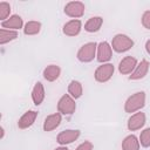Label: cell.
Returning <instances> with one entry per match:
<instances>
[{"instance_id":"obj_4","label":"cell","mask_w":150,"mask_h":150,"mask_svg":"<svg viewBox=\"0 0 150 150\" xmlns=\"http://www.w3.org/2000/svg\"><path fill=\"white\" fill-rule=\"evenodd\" d=\"M76 110V103L75 100L69 95V94H64L61 96V98L57 102V111L61 115H67L70 116L75 112Z\"/></svg>"},{"instance_id":"obj_10","label":"cell","mask_w":150,"mask_h":150,"mask_svg":"<svg viewBox=\"0 0 150 150\" xmlns=\"http://www.w3.org/2000/svg\"><path fill=\"white\" fill-rule=\"evenodd\" d=\"M137 60L136 57L134 56H125L123 57L121 61H120V64H118V71L122 74V75H129L131 74L135 68L137 67Z\"/></svg>"},{"instance_id":"obj_5","label":"cell","mask_w":150,"mask_h":150,"mask_svg":"<svg viewBox=\"0 0 150 150\" xmlns=\"http://www.w3.org/2000/svg\"><path fill=\"white\" fill-rule=\"evenodd\" d=\"M114 71H115V67L112 63H102L101 66H98L94 73V77L97 82L100 83H104V82H108L112 75H114Z\"/></svg>"},{"instance_id":"obj_22","label":"cell","mask_w":150,"mask_h":150,"mask_svg":"<svg viewBox=\"0 0 150 150\" xmlns=\"http://www.w3.org/2000/svg\"><path fill=\"white\" fill-rule=\"evenodd\" d=\"M40 30H41V22L34 21V20L26 22V25L23 27L25 35H36L40 33Z\"/></svg>"},{"instance_id":"obj_26","label":"cell","mask_w":150,"mask_h":150,"mask_svg":"<svg viewBox=\"0 0 150 150\" xmlns=\"http://www.w3.org/2000/svg\"><path fill=\"white\" fill-rule=\"evenodd\" d=\"M94 149V145L90 141H84L83 143H81L75 150H93Z\"/></svg>"},{"instance_id":"obj_20","label":"cell","mask_w":150,"mask_h":150,"mask_svg":"<svg viewBox=\"0 0 150 150\" xmlns=\"http://www.w3.org/2000/svg\"><path fill=\"white\" fill-rule=\"evenodd\" d=\"M68 94H69L74 100L80 98V97L82 96V94H83V87H82L81 82H79V81H76V80H73V81L69 83V86H68Z\"/></svg>"},{"instance_id":"obj_24","label":"cell","mask_w":150,"mask_h":150,"mask_svg":"<svg viewBox=\"0 0 150 150\" xmlns=\"http://www.w3.org/2000/svg\"><path fill=\"white\" fill-rule=\"evenodd\" d=\"M138 139H139V144L143 148H149L150 146V127L149 128H145L141 132Z\"/></svg>"},{"instance_id":"obj_18","label":"cell","mask_w":150,"mask_h":150,"mask_svg":"<svg viewBox=\"0 0 150 150\" xmlns=\"http://www.w3.org/2000/svg\"><path fill=\"white\" fill-rule=\"evenodd\" d=\"M103 25V19L101 16H93L88 19V21L84 23V30L88 33H96L101 29Z\"/></svg>"},{"instance_id":"obj_25","label":"cell","mask_w":150,"mask_h":150,"mask_svg":"<svg viewBox=\"0 0 150 150\" xmlns=\"http://www.w3.org/2000/svg\"><path fill=\"white\" fill-rule=\"evenodd\" d=\"M142 25L144 28L150 29V11H145L142 15Z\"/></svg>"},{"instance_id":"obj_14","label":"cell","mask_w":150,"mask_h":150,"mask_svg":"<svg viewBox=\"0 0 150 150\" xmlns=\"http://www.w3.org/2000/svg\"><path fill=\"white\" fill-rule=\"evenodd\" d=\"M22 27H25L23 26V20L18 14H13L7 20H5V21L1 22V28H5V29L18 30V29H20Z\"/></svg>"},{"instance_id":"obj_28","label":"cell","mask_w":150,"mask_h":150,"mask_svg":"<svg viewBox=\"0 0 150 150\" xmlns=\"http://www.w3.org/2000/svg\"><path fill=\"white\" fill-rule=\"evenodd\" d=\"M55 150H68V148H66L64 145H61V146H59V148H56Z\"/></svg>"},{"instance_id":"obj_8","label":"cell","mask_w":150,"mask_h":150,"mask_svg":"<svg viewBox=\"0 0 150 150\" xmlns=\"http://www.w3.org/2000/svg\"><path fill=\"white\" fill-rule=\"evenodd\" d=\"M81 135V131L77 129H67L61 131L57 136H56V142L60 145H66V144H70L74 141H76Z\"/></svg>"},{"instance_id":"obj_11","label":"cell","mask_w":150,"mask_h":150,"mask_svg":"<svg viewBox=\"0 0 150 150\" xmlns=\"http://www.w3.org/2000/svg\"><path fill=\"white\" fill-rule=\"evenodd\" d=\"M81 29H82V22H81V20L73 19V20H69L68 22H66L63 25L62 32L67 36H76V35L80 34Z\"/></svg>"},{"instance_id":"obj_27","label":"cell","mask_w":150,"mask_h":150,"mask_svg":"<svg viewBox=\"0 0 150 150\" xmlns=\"http://www.w3.org/2000/svg\"><path fill=\"white\" fill-rule=\"evenodd\" d=\"M145 50H146V53L150 55V39L145 42Z\"/></svg>"},{"instance_id":"obj_19","label":"cell","mask_w":150,"mask_h":150,"mask_svg":"<svg viewBox=\"0 0 150 150\" xmlns=\"http://www.w3.org/2000/svg\"><path fill=\"white\" fill-rule=\"evenodd\" d=\"M139 139L135 135H128L122 142V150H139Z\"/></svg>"},{"instance_id":"obj_7","label":"cell","mask_w":150,"mask_h":150,"mask_svg":"<svg viewBox=\"0 0 150 150\" xmlns=\"http://www.w3.org/2000/svg\"><path fill=\"white\" fill-rule=\"evenodd\" d=\"M84 9H86V7H84L83 2H81V1H70L64 6L63 11H64V14L68 15L69 18L77 19V18L83 16Z\"/></svg>"},{"instance_id":"obj_29","label":"cell","mask_w":150,"mask_h":150,"mask_svg":"<svg viewBox=\"0 0 150 150\" xmlns=\"http://www.w3.org/2000/svg\"><path fill=\"white\" fill-rule=\"evenodd\" d=\"M4 136H5V129H4V127H1V136H0V138L2 139Z\"/></svg>"},{"instance_id":"obj_3","label":"cell","mask_w":150,"mask_h":150,"mask_svg":"<svg viewBox=\"0 0 150 150\" xmlns=\"http://www.w3.org/2000/svg\"><path fill=\"white\" fill-rule=\"evenodd\" d=\"M96 52H97V43L96 42H88V43H84L79 49L76 56H77V60L80 62L88 63V62H91L94 60V57L96 56Z\"/></svg>"},{"instance_id":"obj_16","label":"cell","mask_w":150,"mask_h":150,"mask_svg":"<svg viewBox=\"0 0 150 150\" xmlns=\"http://www.w3.org/2000/svg\"><path fill=\"white\" fill-rule=\"evenodd\" d=\"M45 96H46V93H45V87L41 82H36L33 87V90H32V100H33V103L35 105H40L43 100H45Z\"/></svg>"},{"instance_id":"obj_21","label":"cell","mask_w":150,"mask_h":150,"mask_svg":"<svg viewBox=\"0 0 150 150\" xmlns=\"http://www.w3.org/2000/svg\"><path fill=\"white\" fill-rule=\"evenodd\" d=\"M18 36H19L18 30H11V29L1 28L0 29V45H6V43L18 39Z\"/></svg>"},{"instance_id":"obj_12","label":"cell","mask_w":150,"mask_h":150,"mask_svg":"<svg viewBox=\"0 0 150 150\" xmlns=\"http://www.w3.org/2000/svg\"><path fill=\"white\" fill-rule=\"evenodd\" d=\"M149 67H150L149 61L145 60V59H143V60L137 64V67L135 68V70L130 74L129 80H131V81H137V80L143 79V77L148 74V71H149Z\"/></svg>"},{"instance_id":"obj_1","label":"cell","mask_w":150,"mask_h":150,"mask_svg":"<svg viewBox=\"0 0 150 150\" xmlns=\"http://www.w3.org/2000/svg\"><path fill=\"white\" fill-rule=\"evenodd\" d=\"M145 93L144 91H137L129 96L124 103V110L128 114L137 112L145 105Z\"/></svg>"},{"instance_id":"obj_15","label":"cell","mask_w":150,"mask_h":150,"mask_svg":"<svg viewBox=\"0 0 150 150\" xmlns=\"http://www.w3.org/2000/svg\"><path fill=\"white\" fill-rule=\"evenodd\" d=\"M61 121H62V115L60 112H54L52 115H48L43 122V130L47 132L53 131L61 124Z\"/></svg>"},{"instance_id":"obj_2","label":"cell","mask_w":150,"mask_h":150,"mask_svg":"<svg viewBox=\"0 0 150 150\" xmlns=\"http://www.w3.org/2000/svg\"><path fill=\"white\" fill-rule=\"evenodd\" d=\"M134 47V41L125 34H116L111 40V48L116 53L128 52Z\"/></svg>"},{"instance_id":"obj_23","label":"cell","mask_w":150,"mask_h":150,"mask_svg":"<svg viewBox=\"0 0 150 150\" xmlns=\"http://www.w3.org/2000/svg\"><path fill=\"white\" fill-rule=\"evenodd\" d=\"M11 5L6 1H1L0 2V20L1 22L7 20L9 18V14H11Z\"/></svg>"},{"instance_id":"obj_17","label":"cell","mask_w":150,"mask_h":150,"mask_svg":"<svg viewBox=\"0 0 150 150\" xmlns=\"http://www.w3.org/2000/svg\"><path fill=\"white\" fill-rule=\"evenodd\" d=\"M61 75V68L56 64H49L43 69V77L48 82L56 81Z\"/></svg>"},{"instance_id":"obj_13","label":"cell","mask_w":150,"mask_h":150,"mask_svg":"<svg viewBox=\"0 0 150 150\" xmlns=\"http://www.w3.org/2000/svg\"><path fill=\"white\" fill-rule=\"evenodd\" d=\"M38 117V111L35 110H28L26 111L19 120H18V128L19 129H28L32 127Z\"/></svg>"},{"instance_id":"obj_9","label":"cell","mask_w":150,"mask_h":150,"mask_svg":"<svg viewBox=\"0 0 150 150\" xmlns=\"http://www.w3.org/2000/svg\"><path fill=\"white\" fill-rule=\"evenodd\" d=\"M145 121H146L145 114L142 112V111H138V112L132 114L129 117L128 123H127V127H128V129L130 131H136V130H139L141 128L144 127Z\"/></svg>"},{"instance_id":"obj_6","label":"cell","mask_w":150,"mask_h":150,"mask_svg":"<svg viewBox=\"0 0 150 150\" xmlns=\"http://www.w3.org/2000/svg\"><path fill=\"white\" fill-rule=\"evenodd\" d=\"M112 57V48L111 45L107 41H102L97 45L96 60L101 63H108Z\"/></svg>"}]
</instances>
